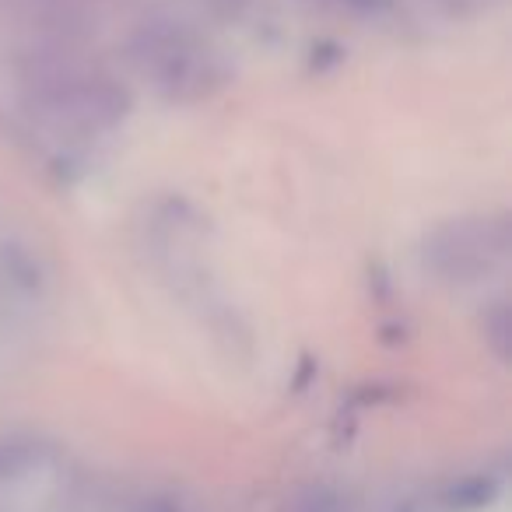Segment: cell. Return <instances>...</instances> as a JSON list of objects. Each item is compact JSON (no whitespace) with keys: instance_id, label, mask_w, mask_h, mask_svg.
I'll use <instances>...</instances> for the list:
<instances>
[{"instance_id":"cell-1","label":"cell","mask_w":512,"mask_h":512,"mask_svg":"<svg viewBox=\"0 0 512 512\" xmlns=\"http://www.w3.org/2000/svg\"><path fill=\"white\" fill-rule=\"evenodd\" d=\"M0 113L32 155L60 172L85 169L130 116V88L92 46L8 32L0 53Z\"/></svg>"},{"instance_id":"cell-2","label":"cell","mask_w":512,"mask_h":512,"mask_svg":"<svg viewBox=\"0 0 512 512\" xmlns=\"http://www.w3.org/2000/svg\"><path fill=\"white\" fill-rule=\"evenodd\" d=\"M50 302V256L8 207H0V355L36 334L50 316Z\"/></svg>"},{"instance_id":"cell-3","label":"cell","mask_w":512,"mask_h":512,"mask_svg":"<svg viewBox=\"0 0 512 512\" xmlns=\"http://www.w3.org/2000/svg\"><path fill=\"white\" fill-rule=\"evenodd\" d=\"M509 225L505 218H463L439 228L425 249V264L439 285L456 295L505 292L509 278Z\"/></svg>"},{"instance_id":"cell-4","label":"cell","mask_w":512,"mask_h":512,"mask_svg":"<svg viewBox=\"0 0 512 512\" xmlns=\"http://www.w3.org/2000/svg\"><path fill=\"white\" fill-rule=\"evenodd\" d=\"M144 512H179V509L169 502H151V505H144Z\"/></svg>"}]
</instances>
